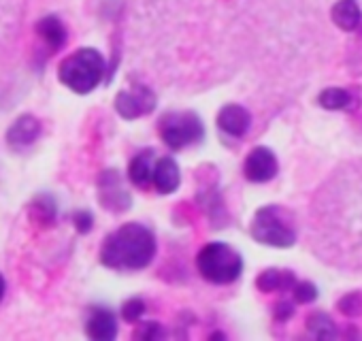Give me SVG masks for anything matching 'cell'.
<instances>
[{
  "instance_id": "6da1fadb",
  "label": "cell",
  "mask_w": 362,
  "mask_h": 341,
  "mask_svg": "<svg viewBox=\"0 0 362 341\" xmlns=\"http://www.w3.org/2000/svg\"><path fill=\"white\" fill-rule=\"evenodd\" d=\"M156 256V237L141 224H124L100 245V262L113 271H141Z\"/></svg>"
},
{
  "instance_id": "7a4b0ae2",
  "label": "cell",
  "mask_w": 362,
  "mask_h": 341,
  "mask_svg": "<svg viewBox=\"0 0 362 341\" xmlns=\"http://www.w3.org/2000/svg\"><path fill=\"white\" fill-rule=\"evenodd\" d=\"M105 67H107L105 58L100 56L98 50L81 47L62 60V64L58 69V77L69 90H73L77 94H90L103 81Z\"/></svg>"
},
{
  "instance_id": "3957f363",
  "label": "cell",
  "mask_w": 362,
  "mask_h": 341,
  "mask_svg": "<svg viewBox=\"0 0 362 341\" xmlns=\"http://www.w3.org/2000/svg\"><path fill=\"white\" fill-rule=\"evenodd\" d=\"M252 237L269 248H292L296 243V224H294V216L290 209L281 207V205H267L260 207L254 216L252 229H250Z\"/></svg>"
},
{
  "instance_id": "277c9868",
  "label": "cell",
  "mask_w": 362,
  "mask_h": 341,
  "mask_svg": "<svg viewBox=\"0 0 362 341\" xmlns=\"http://www.w3.org/2000/svg\"><path fill=\"white\" fill-rule=\"evenodd\" d=\"M197 269L207 282L218 284V286H226V284H233L241 277L243 258L233 245L216 241V243H207L199 252Z\"/></svg>"
},
{
  "instance_id": "5b68a950",
  "label": "cell",
  "mask_w": 362,
  "mask_h": 341,
  "mask_svg": "<svg viewBox=\"0 0 362 341\" xmlns=\"http://www.w3.org/2000/svg\"><path fill=\"white\" fill-rule=\"evenodd\" d=\"M158 130L166 147L173 151H179L188 145H197L205 137V126L201 117L192 111H173L162 115Z\"/></svg>"
},
{
  "instance_id": "8992f818",
  "label": "cell",
  "mask_w": 362,
  "mask_h": 341,
  "mask_svg": "<svg viewBox=\"0 0 362 341\" xmlns=\"http://www.w3.org/2000/svg\"><path fill=\"white\" fill-rule=\"evenodd\" d=\"M279 170V162H277V156L273 154L271 147H264V145H258L254 147L245 162H243V175L247 182L252 184H267L271 182Z\"/></svg>"
},
{
  "instance_id": "52a82bcc",
  "label": "cell",
  "mask_w": 362,
  "mask_h": 341,
  "mask_svg": "<svg viewBox=\"0 0 362 341\" xmlns=\"http://www.w3.org/2000/svg\"><path fill=\"white\" fill-rule=\"evenodd\" d=\"M156 109V94L145 86H134L115 96V111L124 120H136L149 115Z\"/></svg>"
},
{
  "instance_id": "ba28073f",
  "label": "cell",
  "mask_w": 362,
  "mask_h": 341,
  "mask_svg": "<svg viewBox=\"0 0 362 341\" xmlns=\"http://www.w3.org/2000/svg\"><path fill=\"white\" fill-rule=\"evenodd\" d=\"M181 184V170L170 156L156 158L153 173H151V188L160 195H173Z\"/></svg>"
},
{
  "instance_id": "9c48e42d",
  "label": "cell",
  "mask_w": 362,
  "mask_h": 341,
  "mask_svg": "<svg viewBox=\"0 0 362 341\" xmlns=\"http://www.w3.org/2000/svg\"><path fill=\"white\" fill-rule=\"evenodd\" d=\"M218 126L222 132H226L228 137L241 139L250 126H252V115L245 107L241 105H226L222 107V111L218 113Z\"/></svg>"
},
{
  "instance_id": "30bf717a",
  "label": "cell",
  "mask_w": 362,
  "mask_h": 341,
  "mask_svg": "<svg viewBox=\"0 0 362 341\" xmlns=\"http://www.w3.org/2000/svg\"><path fill=\"white\" fill-rule=\"evenodd\" d=\"M86 333H88V337L98 339V341L100 339H105V341L115 339V335H117V320H115L113 311L103 309V307L92 309V313H90L88 322H86Z\"/></svg>"
},
{
  "instance_id": "8fae6325",
  "label": "cell",
  "mask_w": 362,
  "mask_h": 341,
  "mask_svg": "<svg viewBox=\"0 0 362 341\" xmlns=\"http://www.w3.org/2000/svg\"><path fill=\"white\" fill-rule=\"evenodd\" d=\"M332 24L343 33H354L362 24V9L356 0H339L330 9Z\"/></svg>"
},
{
  "instance_id": "7c38bea8",
  "label": "cell",
  "mask_w": 362,
  "mask_h": 341,
  "mask_svg": "<svg viewBox=\"0 0 362 341\" xmlns=\"http://www.w3.org/2000/svg\"><path fill=\"white\" fill-rule=\"evenodd\" d=\"M100 201L105 207H109L113 212L126 209L130 205V197L122 188V182H119L115 170H113V184H111V170L100 178Z\"/></svg>"
},
{
  "instance_id": "4fadbf2b",
  "label": "cell",
  "mask_w": 362,
  "mask_h": 341,
  "mask_svg": "<svg viewBox=\"0 0 362 341\" xmlns=\"http://www.w3.org/2000/svg\"><path fill=\"white\" fill-rule=\"evenodd\" d=\"M156 151L153 149H143L139 151L130 166H128V178L136 188H147L151 186V173H153V164H156Z\"/></svg>"
},
{
  "instance_id": "5bb4252c",
  "label": "cell",
  "mask_w": 362,
  "mask_h": 341,
  "mask_svg": "<svg viewBox=\"0 0 362 341\" xmlns=\"http://www.w3.org/2000/svg\"><path fill=\"white\" fill-rule=\"evenodd\" d=\"M39 132H41V124L37 117L33 115H22L20 120L13 122V126L9 128L7 132V141L9 145L13 147H26L30 143H35L39 139Z\"/></svg>"
},
{
  "instance_id": "9a60e30c",
  "label": "cell",
  "mask_w": 362,
  "mask_h": 341,
  "mask_svg": "<svg viewBox=\"0 0 362 341\" xmlns=\"http://www.w3.org/2000/svg\"><path fill=\"white\" fill-rule=\"evenodd\" d=\"M296 275L288 269H264L256 277V286L260 292H277V290H292Z\"/></svg>"
},
{
  "instance_id": "2e32d148",
  "label": "cell",
  "mask_w": 362,
  "mask_h": 341,
  "mask_svg": "<svg viewBox=\"0 0 362 341\" xmlns=\"http://www.w3.org/2000/svg\"><path fill=\"white\" fill-rule=\"evenodd\" d=\"M37 33H39V37L47 43V47L49 50H60L64 43H66V28H64V24L58 20V18H54V16H47V18H43L39 24H37Z\"/></svg>"
},
{
  "instance_id": "e0dca14e",
  "label": "cell",
  "mask_w": 362,
  "mask_h": 341,
  "mask_svg": "<svg viewBox=\"0 0 362 341\" xmlns=\"http://www.w3.org/2000/svg\"><path fill=\"white\" fill-rule=\"evenodd\" d=\"M307 333L315 339H334L339 335L337 324L326 311H311L305 320Z\"/></svg>"
},
{
  "instance_id": "ac0fdd59",
  "label": "cell",
  "mask_w": 362,
  "mask_h": 341,
  "mask_svg": "<svg viewBox=\"0 0 362 341\" xmlns=\"http://www.w3.org/2000/svg\"><path fill=\"white\" fill-rule=\"evenodd\" d=\"M351 92L343 90V88H326L317 94V105L326 111H343V109H351Z\"/></svg>"
},
{
  "instance_id": "d6986e66",
  "label": "cell",
  "mask_w": 362,
  "mask_h": 341,
  "mask_svg": "<svg viewBox=\"0 0 362 341\" xmlns=\"http://www.w3.org/2000/svg\"><path fill=\"white\" fill-rule=\"evenodd\" d=\"M337 309L341 316L345 318H358L362 313V292L354 290V292H345L339 301H337Z\"/></svg>"
},
{
  "instance_id": "ffe728a7",
  "label": "cell",
  "mask_w": 362,
  "mask_h": 341,
  "mask_svg": "<svg viewBox=\"0 0 362 341\" xmlns=\"http://www.w3.org/2000/svg\"><path fill=\"white\" fill-rule=\"evenodd\" d=\"M317 286L313 282H294L292 286V299L294 303H300V305H309L317 299Z\"/></svg>"
},
{
  "instance_id": "44dd1931",
  "label": "cell",
  "mask_w": 362,
  "mask_h": 341,
  "mask_svg": "<svg viewBox=\"0 0 362 341\" xmlns=\"http://www.w3.org/2000/svg\"><path fill=\"white\" fill-rule=\"evenodd\" d=\"M143 311H145L143 301H141V299H130V301L124 305L122 316H124V320H128V322H136V320L141 318V313H143Z\"/></svg>"
},
{
  "instance_id": "7402d4cb",
  "label": "cell",
  "mask_w": 362,
  "mask_h": 341,
  "mask_svg": "<svg viewBox=\"0 0 362 341\" xmlns=\"http://www.w3.org/2000/svg\"><path fill=\"white\" fill-rule=\"evenodd\" d=\"M273 316L277 322H286L294 316V305L290 301H277L275 307H273Z\"/></svg>"
},
{
  "instance_id": "603a6c76",
  "label": "cell",
  "mask_w": 362,
  "mask_h": 341,
  "mask_svg": "<svg viewBox=\"0 0 362 341\" xmlns=\"http://www.w3.org/2000/svg\"><path fill=\"white\" fill-rule=\"evenodd\" d=\"M75 226L79 229V233H88L92 229V216L88 212H79L75 216Z\"/></svg>"
},
{
  "instance_id": "cb8c5ba5",
  "label": "cell",
  "mask_w": 362,
  "mask_h": 341,
  "mask_svg": "<svg viewBox=\"0 0 362 341\" xmlns=\"http://www.w3.org/2000/svg\"><path fill=\"white\" fill-rule=\"evenodd\" d=\"M160 335H162V330H160V326H158L156 322H149V324L145 326V330L139 333V337H143V339H156V337H160Z\"/></svg>"
},
{
  "instance_id": "d4e9b609",
  "label": "cell",
  "mask_w": 362,
  "mask_h": 341,
  "mask_svg": "<svg viewBox=\"0 0 362 341\" xmlns=\"http://www.w3.org/2000/svg\"><path fill=\"white\" fill-rule=\"evenodd\" d=\"M5 292H7V282H5L3 275H0V301L5 299Z\"/></svg>"
}]
</instances>
